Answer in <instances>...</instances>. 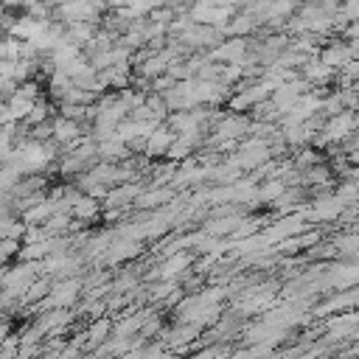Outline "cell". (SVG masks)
I'll list each match as a JSON object with an SVG mask.
<instances>
[{"instance_id":"1","label":"cell","mask_w":359,"mask_h":359,"mask_svg":"<svg viewBox=\"0 0 359 359\" xmlns=\"http://www.w3.org/2000/svg\"><path fill=\"white\" fill-rule=\"evenodd\" d=\"M351 135H356V115H353V109H339L337 115H328V121H325V126L317 137V146L342 143Z\"/></svg>"},{"instance_id":"2","label":"cell","mask_w":359,"mask_h":359,"mask_svg":"<svg viewBox=\"0 0 359 359\" xmlns=\"http://www.w3.org/2000/svg\"><path fill=\"white\" fill-rule=\"evenodd\" d=\"M81 292V280L79 278H62L56 283H50V292L39 300L42 309H67Z\"/></svg>"},{"instance_id":"3","label":"cell","mask_w":359,"mask_h":359,"mask_svg":"<svg viewBox=\"0 0 359 359\" xmlns=\"http://www.w3.org/2000/svg\"><path fill=\"white\" fill-rule=\"evenodd\" d=\"M317 59H320L325 67L339 70L348 59H356V39H348V42H331V45L320 48Z\"/></svg>"},{"instance_id":"4","label":"cell","mask_w":359,"mask_h":359,"mask_svg":"<svg viewBox=\"0 0 359 359\" xmlns=\"http://www.w3.org/2000/svg\"><path fill=\"white\" fill-rule=\"evenodd\" d=\"M79 137H81V121H73L65 115L50 118V140L59 143V149H70Z\"/></svg>"},{"instance_id":"5","label":"cell","mask_w":359,"mask_h":359,"mask_svg":"<svg viewBox=\"0 0 359 359\" xmlns=\"http://www.w3.org/2000/svg\"><path fill=\"white\" fill-rule=\"evenodd\" d=\"M174 137H177V135H174L165 123H157V126H154V132L143 140V151H146V157H163Z\"/></svg>"},{"instance_id":"6","label":"cell","mask_w":359,"mask_h":359,"mask_svg":"<svg viewBox=\"0 0 359 359\" xmlns=\"http://www.w3.org/2000/svg\"><path fill=\"white\" fill-rule=\"evenodd\" d=\"M342 208H345V202H342L337 194H323V196H317V199L311 202V219H317V222L337 219V216L342 213Z\"/></svg>"},{"instance_id":"7","label":"cell","mask_w":359,"mask_h":359,"mask_svg":"<svg viewBox=\"0 0 359 359\" xmlns=\"http://www.w3.org/2000/svg\"><path fill=\"white\" fill-rule=\"evenodd\" d=\"M191 261H194V255L191 252H180V250H174L163 264H160V269H157V278H165V280H174L177 275H182L188 266H191Z\"/></svg>"},{"instance_id":"8","label":"cell","mask_w":359,"mask_h":359,"mask_svg":"<svg viewBox=\"0 0 359 359\" xmlns=\"http://www.w3.org/2000/svg\"><path fill=\"white\" fill-rule=\"evenodd\" d=\"M98 210H101V205H98V199H93V196H87V194H79L76 199H73V205H70V219L73 222H93L95 216H98Z\"/></svg>"},{"instance_id":"9","label":"cell","mask_w":359,"mask_h":359,"mask_svg":"<svg viewBox=\"0 0 359 359\" xmlns=\"http://www.w3.org/2000/svg\"><path fill=\"white\" fill-rule=\"evenodd\" d=\"M283 191H286V182L278 180V177H269L264 185L255 188V202H266V205H272Z\"/></svg>"},{"instance_id":"10","label":"cell","mask_w":359,"mask_h":359,"mask_svg":"<svg viewBox=\"0 0 359 359\" xmlns=\"http://www.w3.org/2000/svg\"><path fill=\"white\" fill-rule=\"evenodd\" d=\"M171 196V191H165V188H160V191H146V194H137L135 196V208H157V205H163V199H168Z\"/></svg>"},{"instance_id":"11","label":"cell","mask_w":359,"mask_h":359,"mask_svg":"<svg viewBox=\"0 0 359 359\" xmlns=\"http://www.w3.org/2000/svg\"><path fill=\"white\" fill-rule=\"evenodd\" d=\"M236 224H238V219H236V216H227V219H219V222H210V224H208V233H210V236H222V233H233V230H236Z\"/></svg>"},{"instance_id":"12","label":"cell","mask_w":359,"mask_h":359,"mask_svg":"<svg viewBox=\"0 0 359 359\" xmlns=\"http://www.w3.org/2000/svg\"><path fill=\"white\" fill-rule=\"evenodd\" d=\"M107 331H109V323H107V320H101V323H95V325L90 328V339H93V342H101Z\"/></svg>"},{"instance_id":"13","label":"cell","mask_w":359,"mask_h":359,"mask_svg":"<svg viewBox=\"0 0 359 359\" xmlns=\"http://www.w3.org/2000/svg\"><path fill=\"white\" fill-rule=\"evenodd\" d=\"M25 0H0V6H6V8H11V6H22Z\"/></svg>"}]
</instances>
